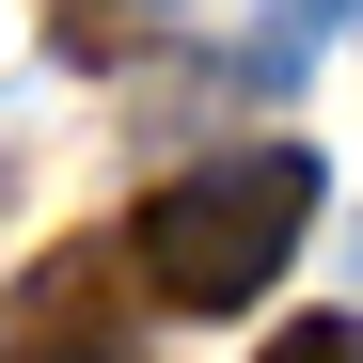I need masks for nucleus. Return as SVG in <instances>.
Here are the masks:
<instances>
[{"instance_id":"obj_1","label":"nucleus","mask_w":363,"mask_h":363,"mask_svg":"<svg viewBox=\"0 0 363 363\" xmlns=\"http://www.w3.org/2000/svg\"><path fill=\"white\" fill-rule=\"evenodd\" d=\"M300 221H316V158H300V143H253V158L174 174V190L127 221V253H143V284L174 300V316H237V300L284 284Z\"/></svg>"},{"instance_id":"obj_2","label":"nucleus","mask_w":363,"mask_h":363,"mask_svg":"<svg viewBox=\"0 0 363 363\" xmlns=\"http://www.w3.org/2000/svg\"><path fill=\"white\" fill-rule=\"evenodd\" d=\"M332 16H363V0H284V16H269V48H253V64H269V79H284V64H300V48H316V32H332Z\"/></svg>"},{"instance_id":"obj_3","label":"nucleus","mask_w":363,"mask_h":363,"mask_svg":"<svg viewBox=\"0 0 363 363\" xmlns=\"http://www.w3.org/2000/svg\"><path fill=\"white\" fill-rule=\"evenodd\" d=\"M269 363H363V332H347V316H300V332H284Z\"/></svg>"},{"instance_id":"obj_4","label":"nucleus","mask_w":363,"mask_h":363,"mask_svg":"<svg viewBox=\"0 0 363 363\" xmlns=\"http://www.w3.org/2000/svg\"><path fill=\"white\" fill-rule=\"evenodd\" d=\"M48 363H111V347H48Z\"/></svg>"}]
</instances>
